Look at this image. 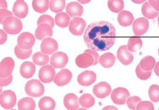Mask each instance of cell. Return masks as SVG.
<instances>
[{
  "instance_id": "b9f144b4",
  "label": "cell",
  "mask_w": 159,
  "mask_h": 110,
  "mask_svg": "<svg viewBox=\"0 0 159 110\" xmlns=\"http://www.w3.org/2000/svg\"><path fill=\"white\" fill-rule=\"evenodd\" d=\"M12 16H13V14L11 11L5 8L0 9V24H3L6 18Z\"/></svg>"
},
{
  "instance_id": "7a4b0ae2",
  "label": "cell",
  "mask_w": 159,
  "mask_h": 110,
  "mask_svg": "<svg viewBox=\"0 0 159 110\" xmlns=\"http://www.w3.org/2000/svg\"><path fill=\"white\" fill-rule=\"evenodd\" d=\"M2 24L5 31L10 35L18 34L21 31L23 27L21 21L13 16L6 18Z\"/></svg>"
},
{
  "instance_id": "d6a6232c",
  "label": "cell",
  "mask_w": 159,
  "mask_h": 110,
  "mask_svg": "<svg viewBox=\"0 0 159 110\" xmlns=\"http://www.w3.org/2000/svg\"><path fill=\"white\" fill-rule=\"evenodd\" d=\"M32 59L35 65L43 66L49 62V57L48 55L44 54L43 52H37L33 55Z\"/></svg>"
},
{
  "instance_id": "5bb4252c",
  "label": "cell",
  "mask_w": 159,
  "mask_h": 110,
  "mask_svg": "<svg viewBox=\"0 0 159 110\" xmlns=\"http://www.w3.org/2000/svg\"><path fill=\"white\" fill-rule=\"evenodd\" d=\"M13 12L15 16L19 18L26 17L29 12V7L24 0H17L14 4Z\"/></svg>"
},
{
  "instance_id": "f1b7e54d",
  "label": "cell",
  "mask_w": 159,
  "mask_h": 110,
  "mask_svg": "<svg viewBox=\"0 0 159 110\" xmlns=\"http://www.w3.org/2000/svg\"><path fill=\"white\" fill-rule=\"evenodd\" d=\"M156 61L155 58L151 55L145 56L140 61V67L146 71L152 70L155 66Z\"/></svg>"
},
{
  "instance_id": "8992f818",
  "label": "cell",
  "mask_w": 159,
  "mask_h": 110,
  "mask_svg": "<svg viewBox=\"0 0 159 110\" xmlns=\"http://www.w3.org/2000/svg\"><path fill=\"white\" fill-rule=\"evenodd\" d=\"M35 38L32 34L30 32H23L18 37V45L23 50L31 49L35 43Z\"/></svg>"
},
{
  "instance_id": "e0dca14e",
  "label": "cell",
  "mask_w": 159,
  "mask_h": 110,
  "mask_svg": "<svg viewBox=\"0 0 159 110\" xmlns=\"http://www.w3.org/2000/svg\"><path fill=\"white\" fill-rule=\"evenodd\" d=\"M117 57L120 63L127 65H129L134 60L133 55L129 51L127 45L121 46L118 50Z\"/></svg>"
},
{
  "instance_id": "f6af8a7d",
  "label": "cell",
  "mask_w": 159,
  "mask_h": 110,
  "mask_svg": "<svg viewBox=\"0 0 159 110\" xmlns=\"http://www.w3.org/2000/svg\"><path fill=\"white\" fill-rule=\"evenodd\" d=\"M7 40V34L4 31L0 29V45H3Z\"/></svg>"
},
{
  "instance_id": "db71d44e",
  "label": "cell",
  "mask_w": 159,
  "mask_h": 110,
  "mask_svg": "<svg viewBox=\"0 0 159 110\" xmlns=\"http://www.w3.org/2000/svg\"><path fill=\"white\" fill-rule=\"evenodd\" d=\"M2 87H1V86H0V94L2 93Z\"/></svg>"
},
{
  "instance_id": "816d5d0a",
  "label": "cell",
  "mask_w": 159,
  "mask_h": 110,
  "mask_svg": "<svg viewBox=\"0 0 159 110\" xmlns=\"http://www.w3.org/2000/svg\"><path fill=\"white\" fill-rule=\"evenodd\" d=\"M81 4H87L90 2L91 0H77Z\"/></svg>"
},
{
  "instance_id": "4316f807",
  "label": "cell",
  "mask_w": 159,
  "mask_h": 110,
  "mask_svg": "<svg viewBox=\"0 0 159 110\" xmlns=\"http://www.w3.org/2000/svg\"><path fill=\"white\" fill-rule=\"evenodd\" d=\"M41 110H53L55 108L56 104L55 100L49 97L42 98L38 104Z\"/></svg>"
},
{
  "instance_id": "681fc988",
  "label": "cell",
  "mask_w": 159,
  "mask_h": 110,
  "mask_svg": "<svg viewBox=\"0 0 159 110\" xmlns=\"http://www.w3.org/2000/svg\"><path fill=\"white\" fill-rule=\"evenodd\" d=\"M154 71L156 74L159 77V61L156 64L155 68H154Z\"/></svg>"
},
{
  "instance_id": "d6986e66",
  "label": "cell",
  "mask_w": 159,
  "mask_h": 110,
  "mask_svg": "<svg viewBox=\"0 0 159 110\" xmlns=\"http://www.w3.org/2000/svg\"><path fill=\"white\" fill-rule=\"evenodd\" d=\"M93 61L94 60L92 55L85 52L78 55L75 59L76 65L81 68H87L93 65Z\"/></svg>"
},
{
  "instance_id": "52a82bcc",
  "label": "cell",
  "mask_w": 159,
  "mask_h": 110,
  "mask_svg": "<svg viewBox=\"0 0 159 110\" xmlns=\"http://www.w3.org/2000/svg\"><path fill=\"white\" fill-rule=\"evenodd\" d=\"M38 76L42 82L49 83L54 80L56 76V70L52 65H47L40 69Z\"/></svg>"
},
{
  "instance_id": "f907efd6",
  "label": "cell",
  "mask_w": 159,
  "mask_h": 110,
  "mask_svg": "<svg viewBox=\"0 0 159 110\" xmlns=\"http://www.w3.org/2000/svg\"><path fill=\"white\" fill-rule=\"evenodd\" d=\"M134 3L136 4H141L145 2L147 0H131Z\"/></svg>"
},
{
  "instance_id": "60d3db41",
  "label": "cell",
  "mask_w": 159,
  "mask_h": 110,
  "mask_svg": "<svg viewBox=\"0 0 159 110\" xmlns=\"http://www.w3.org/2000/svg\"><path fill=\"white\" fill-rule=\"evenodd\" d=\"M137 110H154V106L150 101H141L137 105Z\"/></svg>"
},
{
  "instance_id": "9a60e30c",
  "label": "cell",
  "mask_w": 159,
  "mask_h": 110,
  "mask_svg": "<svg viewBox=\"0 0 159 110\" xmlns=\"http://www.w3.org/2000/svg\"><path fill=\"white\" fill-rule=\"evenodd\" d=\"M72 78V72L69 69H64L60 71L57 74L54 82L57 86H64L70 82Z\"/></svg>"
},
{
  "instance_id": "ba28073f",
  "label": "cell",
  "mask_w": 159,
  "mask_h": 110,
  "mask_svg": "<svg viewBox=\"0 0 159 110\" xmlns=\"http://www.w3.org/2000/svg\"><path fill=\"white\" fill-rule=\"evenodd\" d=\"M69 30L75 36H80L83 34L86 26V22L81 18L75 17L70 22Z\"/></svg>"
},
{
  "instance_id": "8fae6325",
  "label": "cell",
  "mask_w": 159,
  "mask_h": 110,
  "mask_svg": "<svg viewBox=\"0 0 159 110\" xmlns=\"http://www.w3.org/2000/svg\"><path fill=\"white\" fill-rule=\"evenodd\" d=\"M68 61L69 57L66 53L63 52H57L51 56L50 63L53 67L61 69L66 65Z\"/></svg>"
},
{
  "instance_id": "c3c4849f",
  "label": "cell",
  "mask_w": 159,
  "mask_h": 110,
  "mask_svg": "<svg viewBox=\"0 0 159 110\" xmlns=\"http://www.w3.org/2000/svg\"><path fill=\"white\" fill-rule=\"evenodd\" d=\"M102 110H118V109L114 106H107L104 108Z\"/></svg>"
},
{
  "instance_id": "603a6c76",
  "label": "cell",
  "mask_w": 159,
  "mask_h": 110,
  "mask_svg": "<svg viewBox=\"0 0 159 110\" xmlns=\"http://www.w3.org/2000/svg\"><path fill=\"white\" fill-rule=\"evenodd\" d=\"M118 22L123 27H128L132 24L134 20L133 15L129 11L123 10L119 14Z\"/></svg>"
},
{
  "instance_id": "f35d334b",
  "label": "cell",
  "mask_w": 159,
  "mask_h": 110,
  "mask_svg": "<svg viewBox=\"0 0 159 110\" xmlns=\"http://www.w3.org/2000/svg\"><path fill=\"white\" fill-rule=\"evenodd\" d=\"M137 77L142 80H147L150 78L152 74V70L146 71L141 68L140 65H138L135 69Z\"/></svg>"
},
{
  "instance_id": "6da1fadb",
  "label": "cell",
  "mask_w": 159,
  "mask_h": 110,
  "mask_svg": "<svg viewBox=\"0 0 159 110\" xmlns=\"http://www.w3.org/2000/svg\"><path fill=\"white\" fill-rule=\"evenodd\" d=\"M116 30L113 24L106 21L93 22L85 31L84 40L88 48L96 51L108 50L115 44Z\"/></svg>"
},
{
  "instance_id": "7dc6e473",
  "label": "cell",
  "mask_w": 159,
  "mask_h": 110,
  "mask_svg": "<svg viewBox=\"0 0 159 110\" xmlns=\"http://www.w3.org/2000/svg\"><path fill=\"white\" fill-rule=\"evenodd\" d=\"M7 8V2L6 0H0V9Z\"/></svg>"
},
{
  "instance_id": "6f0895ef",
  "label": "cell",
  "mask_w": 159,
  "mask_h": 110,
  "mask_svg": "<svg viewBox=\"0 0 159 110\" xmlns=\"http://www.w3.org/2000/svg\"><path fill=\"white\" fill-rule=\"evenodd\" d=\"M158 51H159V49Z\"/></svg>"
},
{
  "instance_id": "cb8c5ba5",
  "label": "cell",
  "mask_w": 159,
  "mask_h": 110,
  "mask_svg": "<svg viewBox=\"0 0 159 110\" xmlns=\"http://www.w3.org/2000/svg\"><path fill=\"white\" fill-rule=\"evenodd\" d=\"M116 60V58L114 54L107 52L101 55L99 58V62L102 66L109 68L114 65Z\"/></svg>"
},
{
  "instance_id": "8d00e7d4",
  "label": "cell",
  "mask_w": 159,
  "mask_h": 110,
  "mask_svg": "<svg viewBox=\"0 0 159 110\" xmlns=\"http://www.w3.org/2000/svg\"><path fill=\"white\" fill-rule=\"evenodd\" d=\"M148 95L150 99L154 102L159 101V86L157 84H153L148 90Z\"/></svg>"
},
{
  "instance_id": "bcb514c9",
  "label": "cell",
  "mask_w": 159,
  "mask_h": 110,
  "mask_svg": "<svg viewBox=\"0 0 159 110\" xmlns=\"http://www.w3.org/2000/svg\"><path fill=\"white\" fill-rule=\"evenodd\" d=\"M151 6L157 11H159V0H148Z\"/></svg>"
},
{
  "instance_id": "ee69618b",
  "label": "cell",
  "mask_w": 159,
  "mask_h": 110,
  "mask_svg": "<svg viewBox=\"0 0 159 110\" xmlns=\"http://www.w3.org/2000/svg\"><path fill=\"white\" fill-rule=\"evenodd\" d=\"M12 80H13V76L12 75L6 78L0 77V86L2 87L3 86H7L12 82Z\"/></svg>"
},
{
  "instance_id": "4dcf8cb0",
  "label": "cell",
  "mask_w": 159,
  "mask_h": 110,
  "mask_svg": "<svg viewBox=\"0 0 159 110\" xmlns=\"http://www.w3.org/2000/svg\"><path fill=\"white\" fill-rule=\"evenodd\" d=\"M143 41L141 38L138 37H131L128 41V50L131 52H136L142 48Z\"/></svg>"
},
{
  "instance_id": "484cf974",
  "label": "cell",
  "mask_w": 159,
  "mask_h": 110,
  "mask_svg": "<svg viewBox=\"0 0 159 110\" xmlns=\"http://www.w3.org/2000/svg\"><path fill=\"white\" fill-rule=\"evenodd\" d=\"M35 107V101L31 98H24L20 99L18 103L19 110H34Z\"/></svg>"
},
{
  "instance_id": "836d02e7",
  "label": "cell",
  "mask_w": 159,
  "mask_h": 110,
  "mask_svg": "<svg viewBox=\"0 0 159 110\" xmlns=\"http://www.w3.org/2000/svg\"><path fill=\"white\" fill-rule=\"evenodd\" d=\"M107 5L112 12L117 13L123 9L124 3L123 0H108Z\"/></svg>"
},
{
  "instance_id": "9f6ffc18",
  "label": "cell",
  "mask_w": 159,
  "mask_h": 110,
  "mask_svg": "<svg viewBox=\"0 0 159 110\" xmlns=\"http://www.w3.org/2000/svg\"><path fill=\"white\" fill-rule=\"evenodd\" d=\"M15 110V109H12V110Z\"/></svg>"
},
{
  "instance_id": "7bdbcfd3",
  "label": "cell",
  "mask_w": 159,
  "mask_h": 110,
  "mask_svg": "<svg viewBox=\"0 0 159 110\" xmlns=\"http://www.w3.org/2000/svg\"><path fill=\"white\" fill-rule=\"evenodd\" d=\"M84 52L90 54L93 57L94 61H93V65H97L99 63V55L96 51L90 49L86 50H85Z\"/></svg>"
},
{
  "instance_id": "f546056e",
  "label": "cell",
  "mask_w": 159,
  "mask_h": 110,
  "mask_svg": "<svg viewBox=\"0 0 159 110\" xmlns=\"http://www.w3.org/2000/svg\"><path fill=\"white\" fill-rule=\"evenodd\" d=\"M142 12L145 17L149 19H153L159 15V11L155 10L148 2H146L142 6Z\"/></svg>"
},
{
  "instance_id": "d590c367",
  "label": "cell",
  "mask_w": 159,
  "mask_h": 110,
  "mask_svg": "<svg viewBox=\"0 0 159 110\" xmlns=\"http://www.w3.org/2000/svg\"><path fill=\"white\" fill-rule=\"evenodd\" d=\"M15 55L20 59H26L30 57L32 53V50H25L20 48L18 45H16L15 48Z\"/></svg>"
},
{
  "instance_id": "7c38bea8",
  "label": "cell",
  "mask_w": 159,
  "mask_h": 110,
  "mask_svg": "<svg viewBox=\"0 0 159 110\" xmlns=\"http://www.w3.org/2000/svg\"><path fill=\"white\" fill-rule=\"evenodd\" d=\"M111 90V86L107 83L101 82L93 86V91L96 97L99 98H104L109 95Z\"/></svg>"
},
{
  "instance_id": "ac0fdd59",
  "label": "cell",
  "mask_w": 159,
  "mask_h": 110,
  "mask_svg": "<svg viewBox=\"0 0 159 110\" xmlns=\"http://www.w3.org/2000/svg\"><path fill=\"white\" fill-rule=\"evenodd\" d=\"M53 35V31L51 26L46 23L39 25L35 30V36L39 40H43L47 37Z\"/></svg>"
},
{
  "instance_id": "e575fe53",
  "label": "cell",
  "mask_w": 159,
  "mask_h": 110,
  "mask_svg": "<svg viewBox=\"0 0 159 110\" xmlns=\"http://www.w3.org/2000/svg\"><path fill=\"white\" fill-rule=\"evenodd\" d=\"M66 0H51L49 3L50 9L54 13L61 12L65 8Z\"/></svg>"
},
{
  "instance_id": "d4e9b609",
  "label": "cell",
  "mask_w": 159,
  "mask_h": 110,
  "mask_svg": "<svg viewBox=\"0 0 159 110\" xmlns=\"http://www.w3.org/2000/svg\"><path fill=\"white\" fill-rule=\"evenodd\" d=\"M55 22L58 27L66 28L70 25V18L68 14L65 12L58 13L55 17Z\"/></svg>"
},
{
  "instance_id": "680465c9",
  "label": "cell",
  "mask_w": 159,
  "mask_h": 110,
  "mask_svg": "<svg viewBox=\"0 0 159 110\" xmlns=\"http://www.w3.org/2000/svg\"></svg>"
},
{
  "instance_id": "f5cc1de1",
  "label": "cell",
  "mask_w": 159,
  "mask_h": 110,
  "mask_svg": "<svg viewBox=\"0 0 159 110\" xmlns=\"http://www.w3.org/2000/svg\"><path fill=\"white\" fill-rule=\"evenodd\" d=\"M78 110H88L87 109H86L83 108H80Z\"/></svg>"
},
{
  "instance_id": "44dd1931",
  "label": "cell",
  "mask_w": 159,
  "mask_h": 110,
  "mask_svg": "<svg viewBox=\"0 0 159 110\" xmlns=\"http://www.w3.org/2000/svg\"><path fill=\"white\" fill-rule=\"evenodd\" d=\"M20 75L25 79H30L34 75L35 72V66L32 62H24L20 67Z\"/></svg>"
},
{
  "instance_id": "3957f363",
  "label": "cell",
  "mask_w": 159,
  "mask_h": 110,
  "mask_svg": "<svg viewBox=\"0 0 159 110\" xmlns=\"http://www.w3.org/2000/svg\"><path fill=\"white\" fill-rule=\"evenodd\" d=\"M26 94L32 97H40L44 93V87L42 83L37 79L29 81L25 87Z\"/></svg>"
},
{
  "instance_id": "277c9868",
  "label": "cell",
  "mask_w": 159,
  "mask_h": 110,
  "mask_svg": "<svg viewBox=\"0 0 159 110\" xmlns=\"http://www.w3.org/2000/svg\"><path fill=\"white\" fill-rule=\"evenodd\" d=\"M16 103V94L11 90L4 91L0 95V105L5 109L14 108Z\"/></svg>"
},
{
  "instance_id": "11a10c76",
  "label": "cell",
  "mask_w": 159,
  "mask_h": 110,
  "mask_svg": "<svg viewBox=\"0 0 159 110\" xmlns=\"http://www.w3.org/2000/svg\"><path fill=\"white\" fill-rule=\"evenodd\" d=\"M158 25L159 27V16L158 18Z\"/></svg>"
},
{
  "instance_id": "7402d4cb",
  "label": "cell",
  "mask_w": 159,
  "mask_h": 110,
  "mask_svg": "<svg viewBox=\"0 0 159 110\" xmlns=\"http://www.w3.org/2000/svg\"><path fill=\"white\" fill-rule=\"evenodd\" d=\"M66 11L68 15L71 17H81L83 13V8L82 6L77 2L69 3L66 7Z\"/></svg>"
},
{
  "instance_id": "5b68a950",
  "label": "cell",
  "mask_w": 159,
  "mask_h": 110,
  "mask_svg": "<svg viewBox=\"0 0 159 110\" xmlns=\"http://www.w3.org/2000/svg\"><path fill=\"white\" fill-rule=\"evenodd\" d=\"M130 95L129 91L123 87H118L113 90L111 95V99L115 104L124 105L127 103Z\"/></svg>"
},
{
  "instance_id": "1f68e13d",
  "label": "cell",
  "mask_w": 159,
  "mask_h": 110,
  "mask_svg": "<svg viewBox=\"0 0 159 110\" xmlns=\"http://www.w3.org/2000/svg\"><path fill=\"white\" fill-rule=\"evenodd\" d=\"M79 104L83 108H89L95 104V99L91 95L85 93L82 95L79 99Z\"/></svg>"
},
{
  "instance_id": "4fadbf2b",
  "label": "cell",
  "mask_w": 159,
  "mask_h": 110,
  "mask_svg": "<svg viewBox=\"0 0 159 110\" xmlns=\"http://www.w3.org/2000/svg\"><path fill=\"white\" fill-rule=\"evenodd\" d=\"M149 29V22L145 18H139L134 21L133 30L135 35L142 36L145 34Z\"/></svg>"
},
{
  "instance_id": "ab89813d",
  "label": "cell",
  "mask_w": 159,
  "mask_h": 110,
  "mask_svg": "<svg viewBox=\"0 0 159 110\" xmlns=\"http://www.w3.org/2000/svg\"><path fill=\"white\" fill-rule=\"evenodd\" d=\"M142 101V99L138 96H133L129 98L127 100L128 108L133 110H136L137 105Z\"/></svg>"
},
{
  "instance_id": "9c48e42d",
  "label": "cell",
  "mask_w": 159,
  "mask_h": 110,
  "mask_svg": "<svg viewBox=\"0 0 159 110\" xmlns=\"http://www.w3.org/2000/svg\"><path fill=\"white\" fill-rule=\"evenodd\" d=\"M15 62L11 57H6L0 63V77L7 78L12 74L15 67Z\"/></svg>"
},
{
  "instance_id": "2e32d148",
  "label": "cell",
  "mask_w": 159,
  "mask_h": 110,
  "mask_svg": "<svg viewBox=\"0 0 159 110\" xmlns=\"http://www.w3.org/2000/svg\"><path fill=\"white\" fill-rule=\"evenodd\" d=\"M96 79L95 72L91 70H86L78 75L77 81L80 85L88 86L94 83Z\"/></svg>"
},
{
  "instance_id": "30bf717a",
  "label": "cell",
  "mask_w": 159,
  "mask_h": 110,
  "mask_svg": "<svg viewBox=\"0 0 159 110\" xmlns=\"http://www.w3.org/2000/svg\"><path fill=\"white\" fill-rule=\"evenodd\" d=\"M42 52L47 55H51L57 51L58 44L53 38L47 37L43 40L41 45Z\"/></svg>"
},
{
  "instance_id": "74e56055",
  "label": "cell",
  "mask_w": 159,
  "mask_h": 110,
  "mask_svg": "<svg viewBox=\"0 0 159 110\" xmlns=\"http://www.w3.org/2000/svg\"><path fill=\"white\" fill-rule=\"evenodd\" d=\"M43 23L48 24L52 28H54L55 26V21L54 19L49 15H43L39 18L37 21L38 26Z\"/></svg>"
},
{
  "instance_id": "ffe728a7",
  "label": "cell",
  "mask_w": 159,
  "mask_h": 110,
  "mask_svg": "<svg viewBox=\"0 0 159 110\" xmlns=\"http://www.w3.org/2000/svg\"><path fill=\"white\" fill-rule=\"evenodd\" d=\"M64 105L68 110H76L79 108V98L74 93L68 94L64 98Z\"/></svg>"
},
{
  "instance_id": "83f0119b",
  "label": "cell",
  "mask_w": 159,
  "mask_h": 110,
  "mask_svg": "<svg viewBox=\"0 0 159 110\" xmlns=\"http://www.w3.org/2000/svg\"><path fill=\"white\" fill-rule=\"evenodd\" d=\"M32 7L34 11L39 13H43L48 10L49 0H33Z\"/></svg>"
}]
</instances>
